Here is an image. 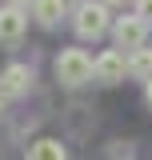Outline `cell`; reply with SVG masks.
I'll use <instances>...</instances> for the list:
<instances>
[{"label":"cell","mask_w":152,"mask_h":160,"mask_svg":"<svg viewBox=\"0 0 152 160\" xmlns=\"http://www.w3.org/2000/svg\"><path fill=\"white\" fill-rule=\"evenodd\" d=\"M128 76H132V80H144V84L152 80V48H140V52L128 56Z\"/></svg>","instance_id":"9c48e42d"},{"label":"cell","mask_w":152,"mask_h":160,"mask_svg":"<svg viewBox=\"0 0 152 160\" xmlns=\"http://www.w3.org/2000/svg\"><path fill=\"white\" fill-rule=\"evenodd\" d=\"M144 96H148V104H152V80H148V84H144Z\"/></svg>","instance_id":"5bb4252c"},{"label":"cell","mask_w":152,"mask_h":160,"mask_svg":"<svg viewBox=\"0 0 152 160\" xmlns=\"http://www.w3.org/2000/svg\"><path fill=\"white\" fill-rule=\"evenodd\" d=\"M80 4H84V0H80Z\"/></svg>","instance_id":"2e32d148"},{"label":"cell","mask_w":152,"mask_h":160,"mask_svg":"<svg viewBox=\"0 0 152 160\" xmlns=\"http://www.w3.org/2000/svg\"><path fill=\"white\" fill-rule=\"evenodd\" d=\"M112 24L116 20L108 16V4H100V0H84V4L76 8V16H72V28H76L80 40H100Z\"/></svg>","instance_id":"7a4b0ae2"},{"label":"cell","mask_w":152,"mask_h":160,"mask_svg":"<svg viewBox=\"0 0 152 160\" xmlns=\"http://www.w3.org/2000/svg\"><path fill=\"white\" fill-rule=\"evenodd\" d=\"M32 16H36L40 28H56L64 20V0H36L32 4Z\"/></svg>","instance_id":"52a82bcc"},{"label":"cell","mask_w":152,"mask_h":160,"mask_svg":"<svg viewBox=\"0 0 152 160\" xmlns=\"http://www.w3.org/2000/svg\"><path fill=\"white\" fill-rule=\"evenodd\" d=\"M28 160H68V152H64V144L52 136H40L28 144Z\"/></svg>","instance_id":"ba28073f"},{"label":"cell","mask_w":152,"mask_h":160,"mask_svg":"<svg viewBox=\"0 0 152 160\" xmlns=\"http://www.w3.org/2000/svg\"><path fill=\"white\" fill-rule=\"evenodd\" d=\"M136 16L144 24H152V0H136Z\"/></svg>","instance_id":"8fae6325"},{"label":"cell","mask_w":152,"mask_h":160,"mask_svg":"<svg viewBox=\"0 0 152 160\" xmlns=\"http://www.w3.org/2000/svg\"><path fill=\"white\" fill-rule=\"evenodd\" d=\"M112 40H116V48H124V52H140V48H148V24L140 16H116Z\"/></svg>","instance_id":"3957f363"},{"label":"cell","mask_w":152,"mask_h":160,"mask_svg":"<svg viewBox=\"0 0 152 160\" xmlns=\"http://www.w3.org/2000/svg\"><path fill=\"white\" fill-rule=\"evenodd\" d=\"M124 76H128V56L120 48H104L96 56V76L92 80H100V84H120Z\"/></svg>","instance_id":"277c9868"},{"label":"cell","mask_w":152,"mask_h":160,"mask_svg":"<svg viewBox=\"0 0 152 160\" xmlns=\"http://www.w3.org/2000/svg\"><path fill=\"white\" fill-rule=\"evenodd\" d=\"M96 76V60L84 52V48H64L56 56V80L64 88H80Z\"/></svg>","instance_id":"6da1fadb"},{"label":"cell","mask_w":152,"mask_h":160,"mask_svg":"<svg viewBox=\"0 0 152 160\" xmlns=\"http://www.w3.org/2000/svg\"><path fill=\"white\" fill-rule=\"evenodd\" d=\"M28 28V16L20 8H0V44H16Z\"/></svg>","instance_id":"8992f818"},{"label":"cell","mask_w":152,"mask_h":160,"mask_svg":"<svg viewBox=\"0 0 152 160\" xmlns=\"http://www.w3.org/2000/svg\"><path fill=\"white\" fill-rule=\"evenodd\" d=\"M32 88V68L28 64H4V72H0V96L4 100H16V96H24Z\"/></svg>","instance_id":"5b68a950"},{"label":"cell","mask_w":152,"mask_h":160,"mask_svg":"<svg viewBox=\"0 0 152 160\" xmlns=\"http://www.w3.org/2000/svg\"><path fill=\"white\" fill-rule=\"evenodd\" d=\"M0 112H4V96H0Z\"/></svg>","instance_id":"9a60e30c"},{"label":"cell","mask_w":152,"mask_h":160,"mask_svg":"<svg viewBox=\"0 0 152 160\" xmlns=\"http://www.w3.org/2000/svg\"><path fill=\"white\" fill-rule=\"evenodd\" d=\"M32 4H36V0H4V8H20V12L32 8Z\"/></svg>","instance_id":"7c38bea8"},{"label":"cell","mask_w":152,"mask_h":160,"mask_svg":"<svg viewBox=\"0 0 152 160\" xmlns=\"http://www.w3.org/2000/svg\"><path fill=\"white\" fill-rule=\"evenodd\" d=\"M100 4H108V8H124V4H132V0H100Z\"/></svg>","instance_id":"4fadbf2b"},{"label":"cell","mask_w":152,"mask_h":160,"mask_svg":"<svg viewBox=\"0 0 152 160\" xmlns=\"http://www.w3.org/2000/svg\"><path fill=\"white\" fill-rule=\"evenodd\" d=\"M108 160H136V148L128 140H116L112 148H108Z\"/></svg>","instance_id":"30bf717a"}]
</instances>
